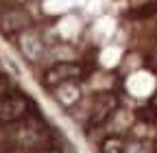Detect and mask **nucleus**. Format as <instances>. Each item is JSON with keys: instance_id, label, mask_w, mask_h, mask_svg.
I'll return each mask as SVG.
<instances>
[{"instance_id": "nucleus-1", "label": "nucleus", "mask_w": 157, "mask_h": 153, "mask_svg": "<svg viewBox=\"0 0 157 153\" xmlns=\"http://www.w3.org/2000/svg\"><path fill=\"white\" fill-rule=\"evenodd\" d=\"M26 109V101L22 96H13V99H7L2 103V107H0V116H2L5 120H13L17 116H22Z\"/></svg>"}, {"instance_id": "nucleus-2", "label": "nucleus", "mask_w": 157, "mask_h": 153, "mask_svg": "<svg viewBox=\"0 0 157 153\" xmlns=\"http://www.w3.org/2000/svg\"><path fill=\"white\" fill-rule=\"evenodd\" d=\"M103 153H122V147H120V140H116V138H109L105 142V149Z\"/></svg>"}, {"instance_id": "nucleus-3", "label": "nucleus", "mask_w": 157, "mask_h": 153, "mask_svg": "<svg viewBox=\"0 0 157 153\" xmlns=\"http://www.w3.org/2000/svg\"><path fill=\"white\" fill-rule=\"evenodd\" d=\"M44 153H57V151H55V149H52V151H44Z\"/></svg>"}]
</instances>
